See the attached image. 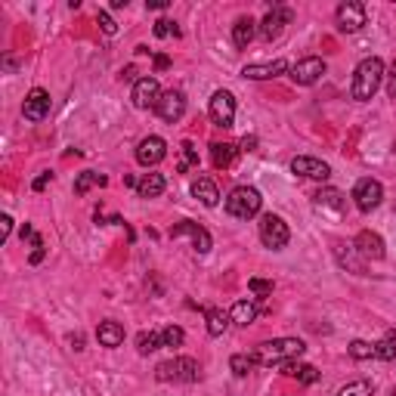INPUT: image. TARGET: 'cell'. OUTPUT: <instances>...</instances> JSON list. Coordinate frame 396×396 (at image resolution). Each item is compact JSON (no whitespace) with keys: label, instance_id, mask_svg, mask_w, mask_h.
<instances>
[{"label":"cell","instance_id":"29","mask_svg":"<svg viewBox=\"0 0 396 396\" xmlns=\"http://www.w3.org/2000/svg\"><path fill=\"white\" fill-rule=\"evenodd\" d=\"M158 347H164L161 332H143V334L137 338V350L143 353V356H146V353H155Z\"/></svg>","mask_w":396,"mask_h":396},{"label":"cell","instance_id":"17","mask_svg":"<svg viewBox=\"0 0 396 396\" xmlns=\"http://www.w3.org/2000/svg\"><path fill=\"white\" fill-rule=\"evenodd\" d=\"M353 248H356L365 260H381L384 257V239L378 233H371V229H362V233L356 235V241H353Z\"/></svg>","mask_w":396,"mask_h":396},{"label":"cell","instance_id":"37","mask_svg":"<svg viewBox=\"0 0 396 396\" xmlns=\"http://www.w3.org/2000/svg\"><path fill=\"white\" fill-rule=\"evenodd\" d=\"M183 155H186V161L176 164V170H186L189 164H198V155H195V146L192 143H183Z\"/></svg>","mask_w":396,"mask_h":396},{"label":"cell","instance_id":"4","mask_svg":"<svg viewBox=\"0 0 396 396\" xmlns=\"http://www.w3.org/2000/svg\"><path fill=\"white\" fill-rule=\"evenodd\" d=\"M260 204H263V198H260V192L251 186H235L226 198V211L235 220H251V217H257Z\"/></svg>","mask_w":396,"mask_h":396},{"label":"cell","instance_id":"3","mask_svg":"<svg viewBox=\"0 0 396 396\" xmlns=\"http://www.w3.org/2000/svg\"><path fill=\"white\" fill-rule=\"evenodd\" d=\"M158 381H174V384H195L198 378H202V365L195 362V359L189 356H176V359H168V362H161L155 369Z\"/></svg>","mask_w":396,"mask_h":396},{"label":"cell","instance_id":"27","mask_svg":"<svg viewBox=\"0 0 396 396\" xmlns=\"http://www.w3.org/2000/svg\"><path fill=\"white\" fill-rule=\"evenodd\" d=\"M93 186H105V176L96 170H84V174L75 180V195H87Z\"/></svg>","mask_w":396,"mask_h":396},{"label":"cell","instance_id":"16","mask_svg":"<svg viewBox=\"0 0 396 396\" xmlns=\"http://www.w3.org/2000/svg\"><path fill=\"white\" fill-rule=\"evenodd\" d=\"M158 118L168 124H176L183 115H186V96H183L180 90H168L161 96V103H158Z\"/></svg>","mask_w":396,"mask_h":396},{"label":"cell","instance_id":"15","mask_svg":"<svg viewBox=\"0 0 396 396\" xmlns=\"http://www.w3.org/2000/svg\"><path fill=\"white\" fill-rule=\"evenodd\" d=\"M291 170L306 176V180H328V176H332V168H328L322 158H310V155L291 158Z\"/></svg>","mask_w":396,"mask_h":396},{"label":"cell","instance_id":"33","mask_svg":"<svg viewBox=\"0 0 396 396\" xmlns=\"http://www.w3.org/2000/svg\"><path fill=\"white\" fill-rule=\"evenodd\" d=\"M371 384L369 381H353V384H347V387H341V393L338 396H371Z\"/></svg>","mask_w":396,"mask_h":396},{"label":"cell","instance_id":"2","mask_svg":"<svg viewBox=\"0 0 396 396\" xmlns=\"http://www.w3.org/2000/svg\"><path fill=\"white\" fill-rule=\"evenodd\" d=\"M306 344L298 338H279V341H267L254 350V359L257 365H282V362H291V359L304 356Z\"/></svg>","mask_w":396,"mask_h":396},{"label":"cell","instance_id":"47","mask_svg":"<svg viewBox=\"0 0 396 396\" xmlns=\"http://www.w3.org/2000/svg\"><path fill=\"white\" fill-rule=\"evenodd\" d=\"M121 78H124V81H133V78H137V68H127V72H124Z\"/></svg>","mask_w":396,"mask_h":396},{"label":"cell","instance_id":"39","mask_svg":"<svg viewBox=\"0 0 396 396\" xmlns=\"http://www.w3.org/2000/svg\"><path fill=\"white\" fill-rule=\"evenodd\" d=\"M10 229H13V220H10V217L3 214V217H0V239H7Z\"/></svg>","mask_w":396,"mask_h":396},{"label":"cell","instance_id":"38","mask_svg":"<svg viewBox=\"0 0 396 396\" xmlns=\"http://www.w3.org/2000/svg\"><path fill=\"white\" fill-rule=\"evenodd\" d=\"M96 22L103 25V31H105V34H115V31H118V25L111 22V16H109V13H96Z\"/></svg>","mask_w":396,"mask_h":396},{"label":"cell","instance_id":"42","mask_svg":"<svg viewBox=\"0 0 396 396\" xmlns=\"http://www.w3.org/2000/svg\"><path fill=\"white\" fill-rule=\"evenodd\" d=\"M254 146H257V140H254V137H245V140H241V149H245V152H251Z\"/></svg>","mask_w":396,"mask_h":396},{"label":"cell","instance_id":"10","mask_svg":"<svg viewBox=\"0 0 396 396\" xmlns=\"http://www.w3.org/2000/svg\"><path fill=\"white\" fill-rule=\"evenodd\" d=\"M325 75V62L319 56H306L298 65H291V81L300 87H313Z\"/></svg>","mask_w":396,"mask_h":396},{"label":"cell","instance_id":"43","mask_svg":"<svg viewBox=\"0 0 396 396\" xmlns=\"http://www.w3.org/2000/svg\"><path fill=\"white\" fill-rule=\"evenodd\" d=\"M146 7H149V10H164V7H168V0H149Z\"/></svg>","mask_w":396,"mask_h":396},{"label":"cell","instance_id":"14","mask_svg":"<svg viewBox=\"0 0 396 396\" xmlns=\"http://www.w3.org/2000/svg\"><path fill=\"white\" fill-rule=\"evenodd\" d=\"M22 115H25L28 121H44V118L50 115V93H47L44 87H34L25 96V103H22Z\"/></svg>","mask_w":396,"mask_h":396},{"label":"cell","instance_id":"18","mask_svg":"<svg viewBox=\"0 0 396 396\" xmlns=\"http://www.w3.org/2000/svg\"><path fill=\"white\" fill-rule=\"evenodd\" d=\"M282 72H288L285 59H276V62H260V65H245V78L251 81H267V78H279Z\"/></svg>","mask_w":396,"mask_h":396},{"label":"cell","instance_id":"28","mask_svg":"<svg viewBox=\"0 0 396 396\" xmlns=\"http://www.w3.org/2000/svg\"><path fill=\"white\" fill-rule=\"evenodd\" d=\"M233 322L229 319V313H223V310H208V334L211 338H220L223 332H226V325Z\"/></svg>","mask_w":396,"mask_h":396},{"label":"cell","instance_id":"23","mask_svg":"<svg viewBox=\"0 0 396 396\" xmlns=\"http://www.w3.org/2000/svg\"><path fill=\"white\" fill-rule=\"evenodd\" d=\"M164 176L161 174H143V180L137 183V192H140V198H158V195L164 192Z\"/></svg>","mask_w":396,"mask_h":396},{"label":"cell","instance_id":"1","mask_svg":"<svg viewBox=\"0 0 396 396\" xmlns=\"http://www.w3.org/2000/svg\"><path fill=\"white\" fill-rule=\"evenodd\" d=\"M384 81V62L378 56L371 59H362V62L356 65V75H353V99H359V103H365V99H371L378 93V87H381Z\"/></svg>","mask_w":396,"mask_h":396},{"label":"cell","instance_id":"30","mask_svg":"<svg viewBox=\"0 0 396 396\" xmlns=\"http://www.w3.org/2000/svg\"><path fill=\"white\" fill-rule=\"evenodd\" d=\"M229 365H233V371H235L239 378H245L248 371L257 365V359H254V353H251V356H248V353H235V356L229 359Z\"/></svg>","mask_w":396,"mask_h":396},{"label":"cell","instance_id":"44","mask_svg":"<svg viewBox=\"0 0 396 396\" xmlns=\"http://www.w3.org/2000/svg\"><path fill=\"white\" fill-rule=\"evenodd\" d=\"M40 260H44V248H34V251H31V263H40Z\"/></svg>","mask_w":396,"mask_h":396},{"label":"cell","instance_id":"35","mask_svg":"<svg viewBox=\"0 0 396 396\" xmlns=\"http://www.w3.org/2000/svg\"><path fill=\"white\" fill-rule=\"evenodd\" d=\"M248 288H251V294H257V298H269V294H273V282H267V279H248Z\"/></svg>","mask_w":396,"mask_h":396},{"label":"cell","instance_id":"25","mask_svg":"<svg viewBox=\"0 0 396 396\" xmlns=\"http://www.w3.org/2000/svg\"><path fill=\"white\" fill-rule=\"evenodd\" d=\"M229 319H233L235 325H251L254 319H257V306H254L251 300H235L233 310H229Z\"/></svg>","mask_w":396,"mask_h":396},{"label":"cell","instance_id":"11","mask_svg":"<svg viewBox=\"0 0 396 396\" xmlns=\"http://www.w3.org/2000/svg\"><path fill=\"white\" fill-rule=\"evenodd\" d=\"M362 25H365V7H362V3H356V0L341 3V7H338V31L353 34V31H359Z\"/></svg>","mask_w":396,"mask_h":396},{"label":"cell","instance_id":"20","mask_svg":"<svg viewBox=\"0 0 396 396\" xmlns=\"http://www.w3.org/2000/svg\"><path fill=\"white\" fill-rule=\"evenodd\" d=\"M96 338H99V344L103 347H121L124 344V325L121 322H99V328H96Z\"/></svg>","mask_w":396,"mask_h":396},{"label":"cell","instance_id":"7","mask_svg":"<svg viewBox=\"0 0 396 396\" xmlns=\"http://www.w3.org/2000/svg\"><path fill=\"white\" fill-rule=\"evenodd\" d=\"M384 198V186L378 180H371V176H365V180H359L356 186H353V202H356L359 211H375L378 204H381Z\"/></svg>","mask_w":396,"mask_h":396},{"label":"cell","instance_id":"26","mask_svg":"<svg viewBox=\"0 0 396 396\" xmlns=\"http://www.w3.org/2000/svg\"><path fill=\"white\" fill-rule=\"evenodd\" d=\"M282 375H291L304 384H316L319 381V371L313 365H300V362H282Z\"/></svg>","mask_w":396,"mask_h":396},{"label":"cell","instance_id":"32","mask_svg":"<svg viewBox=\"0 0 396 396\" xmlns=\"http://www.w3.org/2000/svg\"><path fill=\"white\" fill-rule=\"evenodd\" d=\"M161 341H164V347H180L183 341H186V334H183L180 325H168L161 332Z\"/></svg>","mask_w":396,"mask_h":396},{"label":"cell","instance_id":"19","mask_svg":"<svg viewBox=\"0 0 396 396\" xmlns=\"http://www.w3.org/2000/svg\"><path fill=\"white\" fill-rule=\"evenodd\" d=\"M192 195L198 198V202L204 204V208H214L217 202H220V192H217V183L208 180V176H198V180L192 183Z\"/></svg>","mask_w":396,"mask_h":396},{"label":"cell","instance_id":"8","mask_svg":"<svg viewBox=\"0 0 396 396\" xmlns=\"http://www.w3.org/2000/svg\"><path fill=\"white\" fill-rule=\"evenodd\" d=\"M291 19H294V13H291L288 7H273L267 16H263V22H260L257 34H260L263 40H276L282 31H285V25H288Z\"/></svg>","mask_w":396,"mask_h":396},{"label":"cell","instance_id":"21","mask_svg":"<svg viewBox=\"0 0 396 396\" xmlns=\"http://www.w3.org/2000/svg\"><path fill=\"white\" fill-rule=\"evenodd\" d=\"M254 34H257V22H254L251 16H241V19L233 25V44L239 47V50H245V47L254 40Z\"/></svg>","mask_w":396,"mask_h":396},{"label":"cell","instance_id":"9","mask_svg":"<svg viewBox=\"0 0 396 396\" xmlns=\"http://www.w3.org/2000/svg\"><path fill=\"white\" fill-rule=\"evenodd\" d=\"M161 87H158L155 78H140L137 84H133V93H130V99H133V105L137 109H158V103H161Z\"/></svg>","mask_w":396,"mask_h":396},{"label":"cell","instance_id":"12","mask_svg":"<svg viewBox=\"0 0 396 396\" xmlns=\"http://www.w3.org/2000/svg\"><path fill=\"white\" fill-rule=\"evenodd\" d=\"M183 235L192 239V245H195V251H198V254L211 251V235H208V229H204V226H198V223H192V220H183V223H176V226L170 229V239H183Z\"/></svg>","mask_w":396,"mask_h":396},{"label":"cell","instance_id":"13","mask_svg":"<svg viewBox=\"0 0 396 396\" xmlns=\"http://www.w3.org/2000/svg\"><path fill=\"white\" fill-rule=\"evenodd\" d=\"M164 158H168V143H164L161 137H146L143 143L137 146V161L143 164V168H155Z\"/></svg>","mask_w":396,"mask_h":396},{"label":"cell","instance_id":"40","mask_svg":"<svg viewBox=\"0 0 396 396\" xmlns=\"http://www.w3.org/2000/svg\"><path fill=\"white\" fill-rule=\"evenodd\" d=\"M155 68H158V72H164V68H170V56H164V53H158V56H155Z\"/></svg>","mask_w":396,"mask_h":396},{"label":"cell","instance_id":"46","mask_svg":"<svg viewBox=\"0 0 396 396\" xmlns=\"http://www.w3.org/2000/svg\"><path fill=\"white\" fill-rule=\"evenodd\" d=\"M390 96H396V62H393V78H390Z\"/></svg>","mask_w":396,"mask_h":396},{"label":"cell","instance_id":"31","mask_svg":"<svg viewBox=\"0 0 396 396\" xmlns=\"http://www.w3.org/2000/svg\"><path fill=\"white\" fill-rule=\"evenodd\" d=\"M375 356L384 359V362L396 359V334H387L384 341H378V344H375Z\"/></svg>","mask_w":396,"mask_h":396},{"label":"cell","instance_id":"36","mask_svg":"<svg viewBox=\"0 0 396 396\" xmlns=\"http://www.w3.org/2000/svg\"><path fill=\"white\" fill-rule=\"evenodd\" d=\"M155 34H158V38H170V34L176 38V34H180V28H176L170 19H158L155 22Z\"/></svg>","mask_w":396,"mask_h":396},{"label":"cell","instance_id":"34","mask_svg":"<svg viewBox=\"0 0 396 396\" xmlns=\"http://www.w3.org/2000/svg\"><path fill=\"white\" fill-rule=\"evenodd\" d=\"M350 356L353 359H371V356H375V344H369V341H353Z\"/></svg>","mask_w":396,"mask_h":396},{"label":"cell","instance_id":"41","mask_svg":"<svg viewBox=\"0 0 396 396\" xmlns=\"http://www.w3.org/2000/svg\"><path fill=\"white\" fill-rule=\"evenodd\" d=\"M53 180V174H40L38 180H34V192H40V189H47V183Z\"/></svg>","mask_w":396,"mask_h":396},{"label":"cell","instance_id":"6","mask_svg":"<svg viewBox=\"0 0 396 396\" xmlns=\"http://www.w3.org/2000/svg\"><path fill=\"white\" fill-rule=\"evenodd\" d=\"M208 115L217 127H233L235 121V96L229 90H217L211 96V105H208Z\"/></svg>","mask_w":396,"mask_h":396},{"label":"cell","instance_id":"5","mask_svg":"<svg viewBox=\"0 0 396 396\" xmlns=\"http://www.w3.org/2000/svg\"><path fill=\"white\" fill-rule=\"evenodd\" d=\"M257 233H260V241L267 248H273V251H279V248L288 245V239H291V233H288V223L282 220V217L276 214H263L257 223Z\"/></svg>","mask_w":396,"mask_h":396},{"label":"cell","instance_id":"24","mask_svg":"<svg viewBox=\"0 0 396 396\" xmlns=\"http://www.w3.org/2000/svg\"><path fill=\"white\" fill-rule=\"evenodd\" d=\"M235 152L239 149L233 143H214L211 146V161H214V168H233Z\"/></svg>","mask_w":396,"mask_h":396},{"label":"cell","instance_id":"22","mask_svg":"<svg viewBox=\"0 0 396 396\" xmlns=\"http://www.w3.org/2000/svg\"><path fill=\"white\" fill-rule=\"evenodd\" d=\"M313 198H316L319 208H332V211H338V214L347 208V195L341 192V189H319Z\"/></svg>","mask_w":396,"mask_h":396},{"label":"cell","instance_id":"45","mask_svg":"<svg viewBox=\"0 0 396 396\" xmlns=\"http://www.w3.org/2000/svg\"><path fill=\"white\" fill-rule=\"evenodd\" d=\"M19 235H22V241H25V239H34V229H31V226H22Z\"/></svg>","mask_w":396,"mask_h":396}]
</instances>
